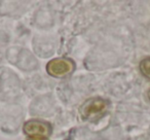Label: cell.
<instances>
[{
  "mask_svg": "<svg viewBox=\"0 0 150 140\" xmlns=\"http://www.w3.org/2000/svg\"><path fill=\"white\" fill-rule=\"evenodd\" d=\"M108 102L102 98H92L84 102V104L80 107V115L82 119L94 121L102 117L107 110Z\"/></svg>",
  "mask_w": 150,
  "mask_h": 140,
  "instance_id": "cell-1",
  "label": "cell"
},
{
  "mask_svg": "<svg viewBox=\"0 0 150 140\" xmlns=\"http://www.w3.org/2000/svg\"><path fill=\"white\" fill-rule=\"evenodd\" d=\"M75 69L72 60L67 58H57L50 61L46 65V71L54 77H65L71 74Z\"/></svg>",
  "mask_w": 150,
  "mask_h": 140,
  "instance_id": "cell-2",
  "label": "cell"
},
{
  "mask_svg": "<svg viewBox=\"0 0 150 140\" xmlns=\"http://www.w3.org/2000/svg\"><path fill=\"white\" fill-rule=\"evenodd\" d=\"M24 133L31 138H47L52 134V126L48 123L38 119H31L24 124Z\"/></svg>",
  "mask_w": 150,
  "mask_h": 140,
  "instance_id": "cell-3",
  "label": "cell"
},
{
  "mask_svg": "<svg viewBox=\"0 0 150 140\" xmlns=\"http://www.w3.org/2000/svg\"><path fill=\"white\" fill-rule=\"evenodd\" d=\"M140 70L144 74V76L150 80V58H146L140 63Z\"/></svg>",
  "mask_w": 150,
  "mask_h": 140,
  "instance_id": "cell-4",
  "label": "cell"
},
{
  "mask_svg": "<svg viewBox=\"0 0 150 140\" xmlns=\"http://www.w3.org/2000/svg\"><path fill=\"white\" fill-rule=\"evenodd\" d=\"M29 140H42V139H38V138H30Z\"/></svg>",
  "mask_w": 150,
  "mask_h": 140,
  "instance_id": "cell-5",
  "label": "cell"
},
{
  "mask_svg": "<svg viewBox=\"0 0 150 140\" xmlns=\"http://www.w3.org/2000/svg\"><path fill=\"white\" fill-rule=\"evenodd\" d=\"M148 96H149V98H150V90H149V92H148Z\"/></svg>",
  "mask_w": 150,
  "mask_h": 140,
  "instance_id": "cell-6",
  "label": "cell"
}]
</instances>
